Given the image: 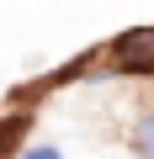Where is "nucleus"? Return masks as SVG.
<instances>
[{"label":"nucleus","instance_id":"obj_1","mask_svg":"<svg viewBox=\"0 0 154 159\" xmlns=\"http://www.w3.org/2000/svg\"><path fill=\"white\" fill-rule=\"evenodd\" d=\"M117 64L122 69H133V74H154V27L149 32H128V37H117Z\"/></svg>","mask_w":154,"mask_h":159},{"label":"nucleus","instance_id":"obj_2","mask_svg":"<svg viewBox=\"0 0 154 159\" xmlns=\"http://www.w3.org/2000/svg\"><path fill=\"white\" fill-rule=\"evenodd\" d=\"M133 143H138V154H143V159H154V117H143V122L133 127Z\"/></svg>","mask_w":154,"mask_h":159},{"label":"nucleus","instance_id":"obj_3","mask_svg":"<svg viewBox=\"0 0 154 159\" xmlns=\"http://www.w3.org/2000/svg\"><path fill=\"white\" fill-rule=\"evenodd\" d=\"M27 159H58V154H53V148H32Z\"/></svg>","mask_w":154,"mask_h":159}]
</instances>
